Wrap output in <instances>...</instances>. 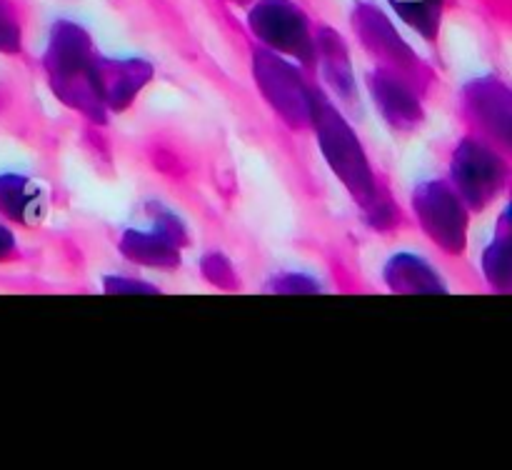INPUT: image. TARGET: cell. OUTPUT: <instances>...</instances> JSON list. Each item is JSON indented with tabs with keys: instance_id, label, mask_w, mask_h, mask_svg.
Wrapping results in <instances>:
<instances>
[{
	"instance_id": "obj_1",
	"label": "cell",
	"mask_w": 512,
	"mask_h": 470,
	"mask_svg": "<svg viewBox=\"0 0 512 470\" xmlns=\"http://www.w3.org/2000/svg\"><path fill=\"white\" fill-rule=\"evenodd\" d=\"M10 250V240H8V233H5L3 228H0V258H3L5 253Z\"/></svg>"
}]
</instances>
